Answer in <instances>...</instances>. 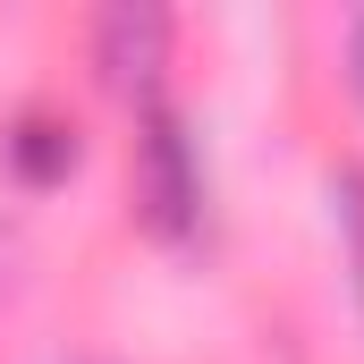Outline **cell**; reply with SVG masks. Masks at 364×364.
Here are the masks:
<instances>
[{
  "label": "cell",
  "mask_w": 364,
  "mask_h": 364,
  "mask_svg": "<svg viewBox=\"0 0 364 364\" xmlns=\"http://www.w3.org/2000/svg\"><path fill=\"white\" fill-rule=\"evenodd\" d=\"M9 161H17V178L26 186H60L77 170V127H60V119H17V136H9Z\"/></svg>",
  "instance_id": "obj_3"
},
{
  "label": "cell",
  "mask_w": 364,
  "mask_h": 364,
  "mask_svg": "<svg viewBox=\"0 0 364 364\" xmlns=\"http://www.w3.org/2000/svg\"><path fill=\"white\" fill-rule=\"evenodd\" d=\"M348 85H356V102H364V9H356V26H348Z\"/></svg>",
  "instance_id": "obj_5"
},
{
  "label": "cell",
  "mask_w": 364,
  "mask_h": 364,
  "mask_svg": "<svg viewBox=\"0 0 364 364\" xmlns=\"http://www.w3.org/2000/svg\"><path fill=\"white\" fill-rule=\"evenodd\" d=\"M93 68H102L110 93L153 102V93H161V68H170V9H153V0L102 9V17H93Z\"/></svg>",
  "instance_id": "obj_2"
},
{
  "label": "cell",
  "mask_w": 364,
  "mask_h": 364,
  "mask_svg": "<svg viewBox=\"0 0 364 364\" xmlns=\"http://www.w3.org/2000/svg\"><path fill=\"white\" fill-rule=\"evenodd\" d=\"M136 212L170 246L203 229V153L170 102H144V127H136Z\"/></svg>",
  "instance_id": "obj_1"
},
{
  "label": "cell",
  "mask_w": 364,
  "mask_h": 364,
  "mask_svg": "<svg viewBox=\"0 0 364 364\" xmlns=\"http://www.w3.org/2000/svg\"><path fill=\"white\" fill-rule=\"evenodd\" d=\"M331 220H339V246H348V272H356V305H364V161L331 170Z\"/></svg>",
  "instance_id": "obj_4"
}]
</instances>
